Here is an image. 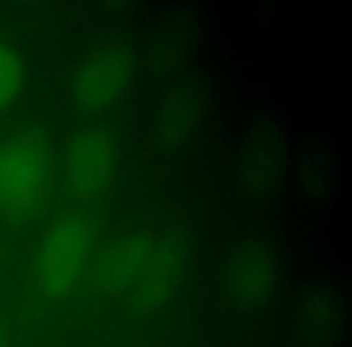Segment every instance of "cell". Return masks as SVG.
I'll list each match as a JSON object with an SVG mask.
<instances>
[{
    "label": "cell",
    "instance_id": "cell-4",
    "mask_svg": "<svg viewBox=\"0 0 352 347\" xmlns=\"http://www.w3.org/2000/svg\"><path fill=\"white\" fill-rule=\"evenodd\" d=\"M128 80H131V60L121 51H111L85 63L75 75L73 89L80 104L99 109L116 102L126 89Z\"/></svg>",
    "mask_w": 352,
    "mask_h": 347
},
{
    "label": "cell",
    "instance_id": "cell-3",
    "mask_svg": "<svg viewBox=\"0 0 352 347\" xmlns=\"http://www.w3.org/2000/svg\"><path fill=\"white\" fill-rule=\"evenodd\" d=\"M116 164L113 137L102 128L78 133L65 152V186L78 201H97L111 181Z\"/></svg>",
    "mask_w": 352,
    "mask_h": 347
},
{
    "label": "cell",
    "instance_id": "cell-5",
    "mask_svg": "<svg viewBox=\"0 0 352 347\" xmlns=\"http://www.w3.org/2000/svg\"><path fill=\"white\" fill-rule=\"evenodd\" d=\"M232 284H234V292L241 299H258L265 292L270 280V263L268 256L261 254V251H251V254L241 256L236 260L234 270H232Z\"/></svg>",
    "mask_w": 352,
    "mask_h": 347
},
{
    "label": "cell",
    "instance_id": "cell-2",
    "mask_svg": "<svg viewBox=\"0 0 352 347\" xmlns=\"http://www.w3.org/2000/svg\"><path fill=\"white\" fill-rule=\"evenodd\" d=\"M92 232L82 220H58L41 241L39 251V273L41 287L49 294H65L82 273L87 263Z\"/></svg>",
    "mask_w": 352,
    "mask_h": 347
},
{
    "label": "cell",
    "instance_id": "cell-6",
    "mask_svg": "<svg viewBox=\"0 0 352 347\" xmlns=\"http://www.w3.org/2000/svg\"><path fill=\"white\" fill-rule=\"evenodd\" d=\"M25 70L17 54L8 46H0V109L10 107L22 92Z\"/></svg>",
    "mask_w": 352,
    "mask_h": 347
},
{
    "label": "cell",
    "instance_id": "cell-1",
    "mask_svg": "<svg viewBox=\"0 0 352 347\" xmlns=\"http://www.w3.org/2000/svg\"><path fill=\"white\" fill-rule=\"evenodd\" d=\"M49 164L39 142L30 137L0 145V210L25 212L44 196Z\"/></svg>",
    "mask_w": 352,
    "mask_h": 347
},
{
    "label": "cell",
    "instance_id": "cell-7",
    "mask_svg": "<svg viewBox=\"0 0 352 347\" xmlns=\"http://www.w3.org/2000/svg\"><path fill=\"white\" fill-rule=\"evenodd\" d=\"M0 347H3V333H0Z\"/></svg>",
    "mask_w": 352,
    "mask_h": 347
}]
</instances>
